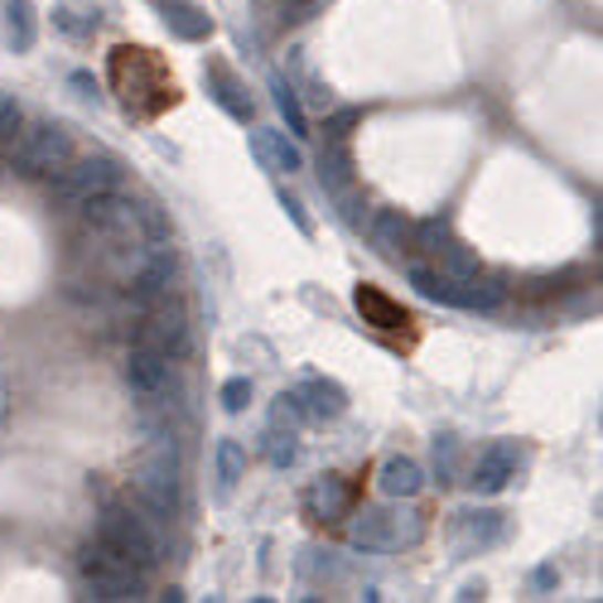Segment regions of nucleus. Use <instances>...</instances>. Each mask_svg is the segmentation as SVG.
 <instances>
[{"instance_id":"obj_1","label":"nucleus","mask_w":603,"mask_h":603,"mask_svg":"<svg viewBox=\"0 0 603 603\" xmlns=\"http://www.w3.org/2000/svg\"><path fill=\"white\" fill-rule=\"evenodd\" d=\"M97 536H102V545H112V551L121 560H131L141 574H150L159 565V555H165V545H159V536L150 531V521L131 517L126 507H106L97 521Z\"/></svg>"},{"instance_id":"obj_2","label":"nucleus","mask_w":603,"mask_h":603,"mask_svg":"<svg viewBox=\"0 0 603 603\" xmlns=\"http://www.w3.org/2000/svg\"><path fill=\"white\" fill-rule=\"evenodd\" d=\"M73 159V136L59 121H34L30 131H20L15 141V169L24 179H53Z\"/></svg>"},{"instance_id":"obj_3","label":"nucleus","mask_w":603,"mask_h":603,"mask_svg":"<svg viewBox=\"0 0 603 603\" xmlns=\"http://www.w3.org/2000/svg\"><path fill=\"white\" fill-rule=\"evenodd\" d=\"M410 285L435 304H454V310H498L502 304V285L498 280H482V275H439L425 271V266H410Z\"/></svg>"},{"instance_id":"obj_4","label":"nucleus","mask_w":603,"mask_h":603,"mask_svg":"<svg viewBox=\"0 0 603 603\" xmlns=\"http://www.w3.org/2000/svg\"><path fill=\"white\" fill-rule=\"evenodd\" d=\"M112 189H121V165L112 155H87V159H77V165L69 159V165L53 174V198L69 208H83Z\"/></svg>"},{"instance_id":"obj_5","label":"nucleus","mask_w":603,"mask_h":603,"mask_svg":"<svg viewBox=\"0 0 603 603\" xmlns=\"http://www.w3.org/2000/svg\"><path fill=\"white\" fill-rule=\"evenodd\" d=\"M77 574H83V584L92 589V599H136L141 594V580L145 574L131 565V560H121L112 545H87L83 555H77Z\"/></svg>"},{"instance_id":"obj_6","label":"nucleus","mask_w":603,"mask_h":603,"mask_svg":"<svg viewBox=\"0 0 603 603\" xmlns=\"http://www.w3.org/2000/svg\"><path fill=\"white\" fill-rule=\"evenodd\" d=\"M189 319H184V310L174 300H159L150 304V310H141L136 319V347H150V353L159 357H184L189 353Z\"/></svg>"},{"instance_id":"obj_7","label":"nucleus","mask_w":603,"mask_h":603,"mask_svg":"<svg viewBox=\"0 0 603 603\" xmlns=\"http://www.w3.org/2000/svg\"><path fill=\"white\" fill-rule=\"evenodd\" d=\"M131 492L145 512L155 517H174L179 512V478H174V454L169 459H155V464H141L131 474Z\"/></svg>"},{"instance_id":"obj_8","label":"nucleus","mask_w":603,"mask_h":603,"mask_svg":"<svg viewBox=\"0 0 603 603\" xmlns=\"http://www.w3.org/2000/svg\"><path fill=\"white\" fill-rule=\"evenodd\" d=\"M347 541H353L362 555H382V551H396L401 541H415V536L401 531V517L386 512V507H362L353 531H347Z\"/></svg>"},{"instance_id":"obj_9","label":"nucleus","mask_w":603,"mask_h":603,"mask_svg":"<svg viewBox=\"0 0 603 603\" xmlns=\"http://www.w3.org/2000/svg\"><path fill=\"white\" fill-rule=\"evenodd\" d=\"M251 145V159L266 169V174H300L304 169V155H300V145L285 141V131H271V126H257L247 136Z\"/></svg>"},{"instance_id":"obj_10","label":"nucleus","mask_w":603,"mask_h":603,"mask_svg":"<svg viewBox=\"0 0 603 603\" xmlns=\"http://www.w3.org/2000/svg\"><path fill=\"white\" fill-rule=\"evenodd\" d=\"M126 386H131V396H141V401H159L169 392V357L150 353V347H131Z\"/></svg>"},{"instance_id":"obj_11","label":"nucleus","mask_w":603,"mask_h":603,"mask_svg":"<svg viewBox=\"0 0 603 603\" xmlns=\"http://www.w3.org/2000/svg\"><path fill=\"white\" fill-rule=\"evenodd\" d=\"M512 478H517V445H512V439H498V445L478 459V468H474V478H468V482H474V492L488 498V492H502Z\"/></svg>"},{"instance_id":"obj_12","label":"nucleus","mask_w":603,"mask_h":603,"mask_svg":"<svg viewBox=\"0 0 603 603\" xmlns=\"http://www.w3.org/2000/svg\"><path fill=\"white\" fill-rule=\"evenodd\" d=\"M294 401H300L304 420H339V415L347 410V392H343L339 382H329V377L304 382L300 392H294Z\"/></svg>"},{"instance_id":"obj_13","label":"nucleus","mask_w":603,"mask_h":603,"mask_svg":"<svg viewBox=\"0 0 603 603\" xmlns=\"http://www.w3.org/2000/svg\"><path fill=\"white\" fill-rule=\"evenodd\" d=\"M507 531V517L492 512V507H482V512H464L459 527H454V541H459V551H488V545H498Z\"/></svg>"},{"instance_id":"obj_14","label":"nucleus","mask_w":603,"mask_h":603,"mask_svg":"<svg viewBox=\"0 0 603 603\" xmlns=\"http://www.w3.org/2000/svg\"><path fill=\"white\" fill-rule=\"evenodd\" d=\"M353 304H357L362 324H372V329H386V333H392V329H406V324H410V314L401 310V304H396L386 290H377V285H357Z\"/></svg>"},{"instance_id":"obj_15","label":"nucleus","mask_w":603,"mask_h":603,"mask_svg":"<svg viewBox=\"0 0 603 603\" xmlns=\"http://www.w3.org/2000/svg\"><path fill=\"white\" fill-rule=\"evenodd\" d=\"M367 237L382 261H401V251H406V241H410V218L401 208H382L377 218L367 222Z\"/></svg>"},{"instance_id":"obj_16","label":"nucleus","mask_w":603,"mask_h":603,"mask_svg":"<svg viewBox=\"0 0 603 603\" xmlns=\"http://www.w3.org/2000/svg\"><path fill=\"white\" fill-rule=\"evenodd\" d=\"M150 6L159 10V20H165L179 39H208L212 34V20L198 6H189V0H150Z\"/></svg>"},{"instance_id":"obj_17","label":"nucleus","mask_w":603,"mask_h":603,"mask_svg":"<svg viewBox=\"0 0 603 603\" xmlns=\"http://www.w3.org/2000/svg\"><path fill=\"white\" fill-rule=\"evenodd\" d=\"M319 184L329 194H343L353 184V155H347V141H329L324 155H319Z\"/></svg>"},{"instance_id":"obj_18","label":"nucleus","mask_w":603,"mask_h":603,"mask_svg":"<svg viewBox=\"0 0 603 603\" xmlns=\"http://www.w3.org/2000/svg\"><path fill=\"white\" fill-rule=\"evenodd\" d=\"M377 482H382L386 498H415V492L425 488V474H420V464L415 459H386Z\"/></svg>"},{"instance_id":"obj_19","label":"nucleus","mask_w":603,"mask_h":603,"mask_svg":"<svg viewBox=\"0 0 603 603\" xmlns=\"http://www.w3.org/2000/svg\"><path fill=\"white\" fill-rule=\"evenodd\" d=\"M304 502H310V517L314 521H333V517H343L347 507H353V492H347L339 478H324V482H314Z\"/></svg>"},{"instance_id":"obj_20","label":"nucleus","mask_w":603,"mask_h":603,"mask_svg":"<svg viewBox=\"0 0 603 603\" xmlns=\"http://www.w3.org/2000/svg\"><path fill=\"white\" fill-rule=\"evenodd\" d=\"M208 92H212V97H218L237 121H251V97L241 92V83L222 69V63H208Z\"/></svg>"},{"instance_id":"obj_21","label":"nucleus","mask_w":603,"mask_h":603,"mask_svg":"<svg viewBox=\"0 0 603 603\" xmlns=\"http://www.w3.org/2000/svg\"><path fill=\"white\" fill-rule=\"evenodd\" d=\"M241 474H247V449H241V439H218V478H222V488H232Z\"/></svg>"},{"instance_id":"obj_22","label":"nucleus","mask_w":603,"mask_h":603,"mask_svg":"<svg viewBox=\"0 0 603 603\" xmlns=\"http://www.w3.org/2000/svg\"><path fill=\"white\" fill-rule=\"evenodd\" d=\"M271 92H275V106H280V116H285V126L294 131V136H304V126H310V121H304V106H300V97H294V87L285 83V77H275Z\"/></svg>"},{"instance_id":"obj_23","label":"nucleus","mask_w":603,"mask_h":603,"mask_svg":"<svg viewBox=\"0 0 603 603\" xmlns=\"http://www.w3.org/2000/svg\"><path fill=\"white\" fill-rule=\"evenodd\" d=\"M10 34H15V49L34 44V10H30V0H10Z\"/></svg>"},{"instance_id":"obj_24","label":"nucleus","mask_w":603,"mask_h":603,"mask_svg":"<svg viewBox=\"0 0 603 603\" xmlns=\"http://www.w3.org/2000/svg\"><path fill=\"white\" fill-rule=\"evenodd\" d=\"M294 454H300V449H294V430H280V425H275V430L266 435V459H271L275 468H290Z\"/></svg>"},{"instance_id":"obj_25","label":"nucleus","mask_w":603,"mask_h":603,"mask_svg":"<svg viewBox=\"0 0 603 603\" xmlns=\"http://www.w3.org/2000/svg\"><path fill=\"white\" fill-rule=\"evenodd\" d=\"M218 401H222V410H247V401H251V382L247 377H232V382H222V392H218Z\"/></svg>"},{"instance_id":"obj_26","label":"nucleus","mask_w":603,"mask_h":603,"mask_svg":"<svg viewBox=\"0 0 603 603\" xmlns=\"http://www.w3.org/2000/svg\"><path fill=\"white\" fill-rule=\"evenodd\" d=\"M304 420V410H300V401L290 396H275V406H271V425H285V430H294V425Z\"/></svg>"},{"instance_id":"obj_27","label":"nucleus","mask_w":603,"mask_h":603,"mask_svg":"<svg viewBox=\"0 0 603 603\" xmlns=\"http://www.w3.org/2000/svg\"><path fill=\"white\" fill-rule=\"evenodd\" d=\"M15 131H20V102L0 92V141H6V136H15Z\"/></svg>"},{"instance_id":"obj_28","label":"nucleus","mask_w":603,"mask_h":603,"mask_svg":"<svg viewBox=\"0 0 603 603\" xmlns=\"http://www.w3.org/2000/svg\"><path fill=\"white\" fill-rule=\"evenodd\" d=\"M435 468H439V482H449V478H454V435L435 439Z\"/></svg>"},{"instance_id":"obj_29","label":"nucleus","mask_w":603,"mask_h":603,"mask_svg":"<svg viewBox=\"0 0 603 603\" xmlns=\"http://www.w3.org/2000/svg\"><path fill=\"white\" fill-rule=\"evenodd\" d=\"M357 121H362V112H353V106H347V112H339V116L329 121V141H347V136H353Z\"/></svg>"},{"instance_id":"obj_30","label":"nucleus","mask_w":603,"mask_h":603,"mask_svg":"<svg viewBox=\"0 0 603 603\" xmlns=\"http://www.w3.org/2000/svg\"><path fill=\"white\" fill-rule=\"evenodd\" d=\"M280 208H285V212H290V222H294V227H300V232H304V237H310V232H314V222H310V218H304V208H300V198H290V194H280Z\"/></svg>"},{"instance_id":"obj_31","label":"nucleus","mask_w":603,"mask_h":603,"mask_svg":"<svg viewBox=\"0 0 603 603\" xmlns=\"http://www.w3.org/2000/svg\"><path fill=\"white\" fill-rule=\"evenodd\" d=\"M319 0H280V20H310Z\"/></svg>"}]
</instances>
